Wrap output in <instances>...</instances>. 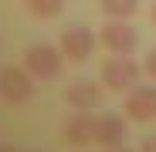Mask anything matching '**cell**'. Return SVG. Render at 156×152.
Here are the masks:
<instances>
[{
  "instance_id": "4fadbf2b",
  "label": "cell",
  "mask_w": 156,
  "mask_h": 152,
  "mask_svg": "<svg viewBox=\"0 0 156 152\" xmlns=\"http://www.w3.org/2000/svg\"><path fill=\"white\" fill-rule=\"evenodd\" d=\"M139 152H156V135H149V139H143V145H139Z\"/></svg>"
},
{
  "instance_id": "7c38bea8",
  "label": "cell",
  "mask_w": 156,
  "mask_h": 152,
  "mask_svg": "<svg viewBox=\"0 0 156 152\" xmlns=\"http://www.w3.org/2000/svg\"><path fill=\"white\" fill-rule=\"evenodd\" d=\"M143 71L149 74V78H153V81H156V47H153V51H149V54H146V64H143Z\"/></svg>"
},
{
  "instance_id": "52a82bcc",
  "label": "cell",
  "mask_w": 156,
  "mask_h": 152,
  "mask_svg": "<svg viewBox=\"0 0 156 152\" xmlns=\"http://www.w3.org/2000/svg\"><path fill=\"white\" fill-rule=\"evenodd\" d=\"M122 112L133 122H153L156 118V85H136L126 91Z\"/></svg>"
},
{
  "instance_id": "30bf717a",
  "label": "cell",
  "mask_w": 156,
  "mask_h": 152,
  "mask_svg": "<svg viewBox=\"0 0 156 152\" xmlns=\"http://www.w3.org/2000/svg\"><path fill=\"white\" fill-rule=\"evenodd\" d=\"M98 7H102V14L112 17V20H129V17H136L139 0H98Z\"/></svg>"
},
{
  "instance_id": "7a4b0ae2",
  "label": "cell",
  "mask_w": 156,
  "mask_h": 152,
  "mask_svg": "<svg viewBox=\"0 0 156 152\" xmlns=\"http://www.w3.org/2000/svg\"><path fill=\"white\" fill-rule=\"evenodd\" d=\"M37 78L27 71V68H20V64H4L0 68V98L7 101V105H24V101H31L37 85Z\"/></svg>"
},
{
  "instance_id": "277c9868",
  "label": "cell",
  "mask_w": 156,
  "mask_h": 152,
  "mask_svg": "<svg viewBox=\"0 0 156 152\" xmlns=\"http://www.w3.org/2000/svg\"><path fill=\"white\" fill-rule=\"evenodd\" d=\"M95 44H98V37H95V31L85 27V24H71V27H65L61 31V41H58L65 61H75V64L88 61L95 54Z\"/></svg>"
},
{
  "instance_id": "3957f363",
  "label": "cell",
  "mask_w": 156,
  "mask_h": 152,
  "mask_svg": "<svg viewBox=\"0 0 156 152\" xmlns=\"http://www.w3.org/2000/svg\"><path fill=\"white\" fill-rule=\"evenodd\" d=\"M139 71H143V68L129 58V54H115V58H109L105 64H102L98 78H102V85H105L109 91H129V88H136Z\"/></svg>"
},
{
  "instance_id": "5b68a950",
  "label": "cell",
  "mask_w": 156,
  "mask_h": 152,
  "mask_svg": "<svg viewBox=\"0 0 156 152\" xmlns=\"http://www.w3.org/2000/svg\"><path fill=\"white\" fill-rule=\"evenodd\" d=\"M98 41L105 44V51L112 54H133L136 44H139V31L133 27L129 20H105V27L98 31Z\"/></svg>"
},
{
  "instance_id": "6da1fadb",
  "label": "cell",
  "mask_w": 156,
  "mask_h": 152,
  "mask_svg": "<svg viewBox=\"0 0 156 152\" xmlns=\"http://www.w3.org/2000/svg\"><path fill=\"white\" fill-rule=\"evenodd\" d=\"M61 64H65V54H61V47L55 44H31L27 51H24V68H27L37 81H55L58 74H61Z\"/></svg>"
},
{
  "instance_id": "5bb4252c",
  "label": "cell",
  "mask_w": 156,
  "mask_h": 152,
  "mask_svg": "<svg viewBox=\"0 0 156 152\" xmlns=\"http://www.w3.org/2000/svg\"><path fill=\"white\" fill-rule=\"evenodd\" d=\"M105 152H133V149H126V145H109Z\"/></svg>"
},
{
  "instance_id": "9c48e42d",
  "label": "cell",
  "mask_w": 156,
  "mask_h": 152,
  "mask_svg": "<svg viewBox=\"0 0 156 152\" xmlns=\"http://www.w3.org/2000/svg\"><path fill=\"white\" fill-rule=\"evenodd\" d=\"M102 85H95V81H71L68 85V91H65V101L71 108H82V112H92V108H98L102 105Z\"/></svg>"
},
{
  "instance_id": "8992f818",
  "label": "cell",
  "mask_w": 156,
  "mask_h": 152,
  "mask_svg": "<svg viewBox=\"0 0 156 152\" xmlns=\"http://www.w3.org/2000/svg\"><path fill=\"white\" fill-rule=\"evenodd\" d=\"M61 139H65L71 149L92 145V142H95V115H92V112H82V108H75V112L61 122Z\"/></svg>"
},
{
  "instance_id": "8fae6325",
  "label": "cell",
  "mask_w": 156,
  "mask_h": 152,
  "mask_svg": "<svg viewBox=\"0 0 156 152\" xmlns=\"http://www.w3.org/2000/svg\"><path fill=\"white\" fill-rule=\"evenodd\" d=\"M24 7H27V14H34L41 20H51L65 10V0H24Z\"/></svg>"
},
{
  "instance_id": "9a60e30c",
  "label": "cell",
  "mask_w": 156,
  "mask_h": 152,
  "mask_svg": "<svg viewBox=\"0 0 156 152\" xmlns=\"http://www.w3.org/2000/svg\"><path fill=\"white\" fill-rule=\"evenodd\" d=\"M0 152H20L17 145H0Z\"/></svg>"
},
{
  "instance_id": "2e32d148",
  "label": "cell",
  "mask_w": 156,
  "mask_h": 152,
  "mask_svg": "<svg viewBox=\"0 0 156 152\" xmlns=\"http://www.w3.org/2000/svg\"><path fill=\"white\" fill-rule=\"evenodd\" d=\"M153 24H156V4H153Z\"/></svg>"
},
{
  "instance_id": "ba28073f",
  "label": "cell",
  "mask_w": 156,
  "mask_h": 152,
  "mask_svg": "<svg viewBox=\"0 0 156 152\" xmlns=\"http://www.w3.org/2000/svg\"><path fill=\"white\" fill-rule=\"evenodd\" d=\"M122 139H126V118L119 112L95 115V145L109 149V145H122Z\"/></svg>"
}]
</instances>
